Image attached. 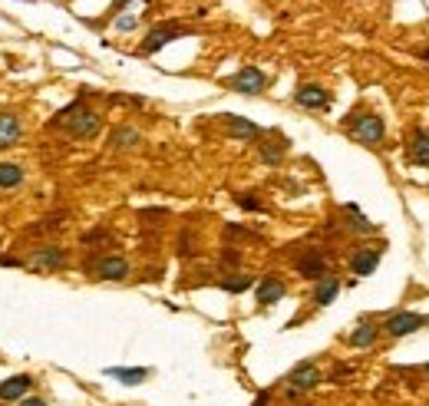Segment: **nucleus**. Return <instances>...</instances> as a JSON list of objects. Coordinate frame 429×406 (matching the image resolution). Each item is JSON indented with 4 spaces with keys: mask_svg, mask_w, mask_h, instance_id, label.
<instances>
[{
    "mask_svg": "<svg viewBox=\"0 0 429 406\" xmlns=\"http://www.w3.org/2000/svg\"><path fill=\"white\" fill-rule=\"evenodd\" d=\"M321 380H324V376H321V370H317V367H314L311 360H307V363H297L294 370L284 376V383H287V390H291V393L314 390V387H317Z\"/></svg>",
    "mask_w": 429,
    "mask_h": 406,
    "instance_id": "obj_5",
    "label": "nucleus"
},
{
    "mask_svg": "<svg viewBox=\"0 0 429 406\" xmlns=\"http://www.w3.org/2000/svg\"><path fill=\"white\" fill-rule=\"evenodd\" d=\"M23 182V168L17 162H0V188H17Z\"/></svg>",
    "mask_w": 429,
    "mask_h": 406,
    "instance_id": "obj_21",
    "label": "nucleus"
},
{
    "mask_svg": "<svg viewBox=\"0 0 429 406\" xmlns=\"http://www.w3.org/2000/svg\"><path fill=\"white\" fill-rule=\"evenodd\" d=\"M267 86V76L258 70V66H241L231 79V90L245 93V96H258V93H265Z\"/></svg>",
    "mask_w": 429,
    "mask_h": 406,
    "instance_id": "obj_6",
    "label": "nucleus"
},
{
    "mask_svg": "<svg viewBox=\"0 0 429 406\" xmlns=\"http://www.w3.org/2000/svg\"><path fill=\"white\" fill-rule=\"evenodd\" d=\"M410 159L416 166H429V129H416L410 135Z\"/></svg>",
    "mask_w": 429,
    "mask_h": 406,
    "instance_id": "obj_16",
    "label": "nucleus"
},
{
    "mask_svg": "<svg viewBox=\"0 0 429 406\" xmlns=\"http://www.w3.org/2000/svg\"><path fill=\"white\" fill-rule=\"evenodd\" d=\"M235 202L241 205L245 211H265V205H261V198L248 195V192H241V195H235Z\"/></svg>",
    "mask_w": 429,
    "mask_h": 406,
    "instance_id": "obj_23",
    "label": "nucleus"
},
{
    "mask_svg": "<svg viewBox=\"0 0 429 406\" xmlns=\"http://www.w3.org/2000/svg\"><path fill=\"white\" fill-rule=\"evenodd\" d=\"M129 3H133V0H116V3H113V10H126Z\"/></svg>",
    "mask_w": 429,
    "mask_h": 406,
    "instance_id": "obj_30",
    "label": "nucleus"
},
{
    "mask_svg": "<svg viewBox=\"0 0 429 406\" xmlns=\"http://www.w3.org/2000/svg\"><path fill=\"white\" fill-rule=\"evenodd\" d=\"M30 387H33V376H30V374H17V376H10V380H3V383H0V400H20Z\"/></svg>",
    "mask_w": 429,
    "mask_h": 406,
    "instance_id": "obj_15",
    "label": "nucleus"
},
{
    "mask_svg": "<svg viewBox=\"0 0 429 406\" xmlns=\"http://www.w3.org/2000/svg\"><path fill=\"white\" fill-rule=\"evenodd\" d=\"M376 337H380V327L373 324V320H363V324H356L354 331H350V347H373L376 344Z\"/></svg>",
    "mask_w": 429,
    "mask_h": 406,
    "instance_id": "obj_18",
    "label": "nucleus"
},
{
    "mask_svg": "<svg viewBox=\"0 0 429 406\" xmlns=\"http://www.w3.org/2000/svg\"><path fill=\"white\" fill-rule=\"evenodd\" d=\"M423 60H426V63H429V46H426V50H423Z\"/></svg>",
    "mask_w": 429,
    "mask_h": 406,
    "instance_id": "obj_32",
    "label": "nucleus"
},
{
    "mask_svg": "<svg viewBox=\"0 0 429 406\" xmlns=\"http://www.w3.org/2000/svg\"><path fill=\"white\" fill-rule=\"evenodd\" d=\"M284 294H287V287H284L278 278H261V284H258V291H254V298H258V304H261V307L278 304Z\"/></svg>",
    "mask_w": 429,
    "mask_h": 406,
    "instance_id": "obj_12",
    "label": "nucleus"
},
{
    "mask_svg": "<svg viewBox=\"0 0 429 406\" xmlns=\"http://www.w3.org/2000/svg\"><path fill=\"white\" fill-rule=\"evenodd\" d=\"M222 261H225V264H238V261H241V255H238V251H231V248H228V251H225V255H222Z\"/></svg>",
    "mask_w": 429,
    "mask_h": 406,
    "instance_id": "obj_28",
    "label": "nucleus"
},
{
    "mask_svg": "<svg viewBox=\"0 0 429 406\" xmlns=\"http://www.w3.org/2000/svg\"><path fill=\"white\" fill-rule=\"evenodd\" d=\"M23 133V126H20V116L14 113H0V149H10L17 139Z\"/></svg>",
    "mask_w": 429,
    "mask_h": 406,
    "instance_id": "obj_13",
    "label": "nucleus"
},
{
    "mask_svg": "<svg viewBox=\"0 0 429 406\" xmlns=\"http://www.w3.org/2000/svg\"><path fill=\"white\" fill-rule=\"evenodd\" d=\"M350 374H354L350 367H337V370H334V376H330V380H334V383H341L343 376H350Z\"/></svg>",
    "mask_w": 429,
    "mask_h": 406,
    "instance_id": "obj_27",
    "label": "nucleus"
},
{
    "mask_svg": "<svg viewBox=\"0 0 429 406\" xmlns=\"http://www.w3.org/2000/svg\"><path fill=\"white\" fill-rule=\"evenodd\" d=\"M429 324V314H416V311H397V314H390L383 320V331L390 337H406V334L419 331V327H426Z\"/></svg>",
    "mask_w": 429,
    "mask_h": 406,
    "instance_id": "obj_3",
    "label": "nucleus"
},
{
    "mask_svg": "<svg viewBox=\"0 0 429 406\" xmlns=\"http://www.w3.org/2000/svg\"><path fill=\"white\" fill-rule=\"evenodd\" d=\"M341 294V281L334 278V274H324L317 287H314V304L317 307H327V304H334V298Z\"/></svg>",
    "mask_w": 429,
    "mask_h": 406,
    "instance_id": "obj_14",
    "label": "nucleus"
},
{
    "mask_svg": "<svg viewBox=\"0 0 429 406\" xmlns=\"http://www.w3.org/2000/svg\"><path fill=\"white\" fill-rule=\"evenodd\" d=\"M89 271H96V278H103V281H122V278L129 274V261L122 255H106Z\"/></svg>",
    "mask_w": 429,
    "mask_h": 406,
    "instance_id": "obj_7",
    "label": "nucleus"
},
{
    "mask_svg": "<svg viewBox=\"0 0 429 406\" xmlns=\"http://www.w3.org/2000/svg\"><path fill=\"white\" fill-rule=\"evenodd\" d=\"M116 27H119V30H133V27H135V17H126V14L116 17Z\"/></svg>",
    "mask_w": 429,
    "mask_h": 406,
    "instance_id": "obj_26",
    "label": "nucleus"
},
{
    "mask_svg": "<svg viewBox=\"0 0 429 406\" xmlns=\"http://www.w3.org/2000/svg\"><path fill=\"white\" fill-rule=\"evenodd\" d=\"M222 287L228 291V294H241V291H248V287H251V278H248V274H238V278H225Z\"/></svg>",
    "mask_w": 429,
    "mask_h": 406,
    "instance_id": "obj_22",
    "label": "nucleus"
},
{
    "mask_svg": "<svg viewBox=\"0 0 429 406\" xmlns=\"http://www.w3.org/2000/svg\"><path fill=\"white\" fill-rule=\"evenodd\" d=\"M225 122H228V129H231V135H235L238 142H251V139L261 135V129H258L254 122L241 119V116H225Z\"/></svg>",
    "mask_w": 429,
    "mask_h": 406,
    "instance_id": "obj_19",
    "label": "nucleus"
},
{
    "mask_svg": "<svg viewBox=\"0 0 429 406\" xmlns=\"http://www.w3.org/2000/svg\"><path fill=\"white\" fill-rule=\"evenodd\" d=\"M20 406H46V400H40V396H30V400H23Z\"/></svg>",
    "mask_w": 429,
    "mask_h": 406,
    "instance_id": "obj_29",
    "label": "nucleus"
},
{
    "mask_svg": "<svg viewBox=\"0 0 429 406\" xmlns=\"http://www.w3.org/2000/svg\"><path fill=\"white\" fill-rule=\"evenodd\" d=\"M178 37H185V30H182V27H172V23H169V27H155V30L146 37V44H142V50H139V53H146V57H149V53H159L162 46H169L172 40H178Z\"/></svg>",
    "mask_w": 429,
    "mask_h": 406,
    "instance_id": "obj_9",
    "label": "nucleus"
},
{
    "mask_svg": "<svg viewBox=\"0 0 429 406\" xmlns=\"http://www.w3.org/2000/svg\"><path fill=\"white\" fill-rule=\"evenodd\" d=\"M106 376H116L119 383H129V387H135V383L149 380V376H152V370H149V367H109V370H106Z\"/></svg>",
    "mask_w": 429,
    "mask_h": 406,
    "instance_id": "obj_17",
    "label": "nucleus"
},
{
    "mask_svg": "<svg viewBox=\"0 0 429 406\" xmlns=\"http://www.w3.org/2000/svg\"><path fill=\"white\" fill-rule=\"evenodd\" d=\"M109 142H113V149H135V146L142 142V135H139V129H133V126H116L113 135H109Z\"/></svg>",
    "mask_w": 429,
    "mask_h": 406,
    "instance_id": "obj_20",
    "label": "nucleus"
},
{
    "mask_svg": "<svg viewBox=\"0 0 429 406\" xmlns=\"http://www.w3.org/2000/svg\"><path fill=\"white\" fill-rule=\"evenodd\" d=\"M23 264L33 271H59V268H66V251H63L59 244H44V248H37Z\"/></svg>",
    "mask_w": 429,
    "mask_h": 406,
    "instance_id": "obj_4",
    "label": "nucleus"
},
{
    "mask_svg": "<svg viewBox=\"0 0 429 406\" xmlns=\"http://www.w3.org/2000/svg\"><path fill=\"white\" fill-rule=\"evenodd\" d=\"M53 126H63L73 139H93L103 129V119H99V113H93L89 106H83V99H76V103H70L59 113V119Z\"/></svg>",
    "mask_w": 429,
    "mask_h": 406,
    "instance_id": "obj_1",
    "label": "nucleus"
},
{
    "mask_svg": "<svg viewBox=\"0 0 429 406\" xmlns=\"http://www.w3.org/2000/svg\"><path fill=\"white\" fill-rule=\"evenodd\" d=\"M347 133L354 142L360 146H380L386 135V126L380 116H373V113H354V116H347Z\"/></svg>",
    "mask_w": 429,
    "mask_h": 406,
    "instance_id": "obj_2",
    "label": "nucleus"
},
{
    "mask_svg": "<svg viewBox=\"0 0 429 406\" xmlns=\"http://www.w3.org/2000/svg\"><path fill=\"white\" fill-rule=\"evenodd\" d=\"M297 274L301 278H307V281H321L327 274V261L321 251H307V255L297 261Z\"/></svg>",
    "mask_w": 429,
    "mask_h": 406,
    "instance_id": "obj_11",
    "label": "nucleus"
},
{
    "mask_svg": "<svg viewBox=\"0 0 429 406\" xmlns=\"http://www.w3.org/2000/svg\"><path fill=\"white\" fill-rule=\"evenodd\" d=\"M261 159H265L267 166H278V159H281V149H278V146H265V149H261Z\"/></svg>",
    "mask_w": 429,
    "mask_h": 406,
    "instance_id": "obj_25",
    "label": "nucleus"
},
{
    "mask_svg": "<svg viewBox=\"0 0 429 406\" xmlns=\"http://www.w3.org/2000/svg\"><path fill=\"white\" fill-rule=\"evenodd\" d=\"M254 406H267V393H261V396L254 400Z\"/></svg>",
    "mask_w": 429,
    "mask_h": 406,
    "instance_id": "obj_31",
    "label": "nucleus"
},
{
    "mask_svg": "<svg viewBox=\"0 0 429 406\" xmlns=\"http://www.w3.org/2000/svg\"><path fill=\"white\" fill-rule=\"evenodd\" d=\"M426 374H429V363H426Z\"/></svg>",
    "mask_w": 429,
    "mask_h": 406,
    "instance_id": "obj_33",
    "label": "nucleus"
},
{
    "mask_svg": "<svg viewBox=\"0 0 429 406\" xmlns=\"http://www.w3.org/2000/svg\"><path fill=\"white\" fill-rule=\"evenodd\" d=\"M347 215L354 218L350 225H354L356 231H373V225H370V222H367V218H363V215H360V211H356V205H347Z\"/></svg>",
    "mask_w": 429,
    "mask_h": 406,
    "instance_id": "obj_24",
    "label": "nucleus"
},
{
    "mask_svg": "<svg viewBox=\"0 0 429 406\" xmlns=\"http://www.w3.org/2000/svg\"><path fill=\"white\" fill-rule=\"evenodd\" d=\"M294 103H297V106H304V109H327V106H330V93H327L324 86L304 83V86H297Z\"/></svg>",
    "mask_w": 429,
    "mask_h": 406,
    "instance_id": "obj_8",
    "label": "nucleus"
},
{
    "mask_svg": "<svg viewBox=\"0 0 429 406\" xmlns=\"http://www.w3.org/2000/svg\"><path fill=\"white\" fill-rule=\"evenodd\" d=\"M380 248H356L354 258H350V271H354L356 278H367V274H373L376 271V264H380Z\"/></svg>",
    "mask_w": 429,
    "mask_h": 406,
    "instance_id": "obj_10",
    "label": "nucleus"
}]
</instances>
